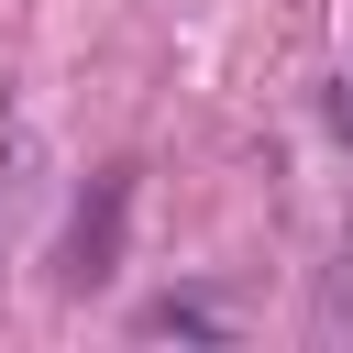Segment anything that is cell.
Segmentation results:
<instances>
[{"mask_svg":"<svg viewBox=\"0 0 353 353\" xmlns=\"http://www.w3.org/2000/svg\"><path fill=\"white\" fill-rule=\"evenodd\" d=\"M121 221H132V165L88 176V199H77V221H66L55 276H66V287H110V276H121Z\"/></svg>","mask_w":353,"mask_h":353,"instance_id":"obj_1","label":"cell"},{"mask_svg":"<svg viewBox=\"0 0 353 353\" xmlns=\"http://www.w3.org/2000/svg\"><path fill=\"white\" fill-rule=\"evenodd\" d=\"M320 320H331V331L353 320V265H342V287H331V309H320Z\"/></svg>","mask_w":353,"mask_h":353,"instance_id":"obj_2","label":"cell"}]
</instances>
